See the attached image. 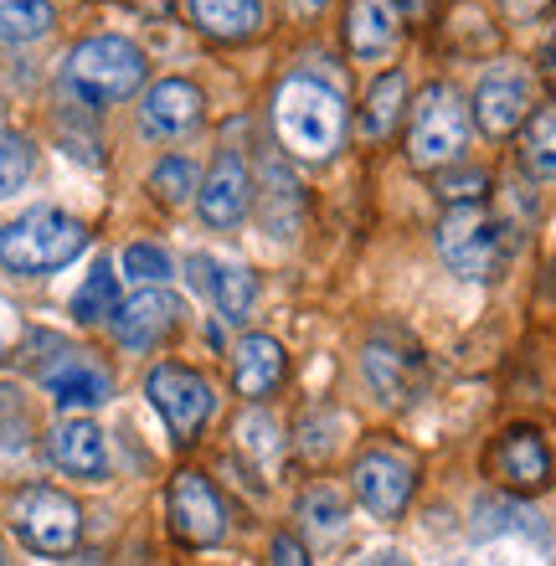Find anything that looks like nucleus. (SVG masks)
I'll return each instance as SVG.
<instances>
[{
    "mask_svg": "<svg viewBox=\"0 0 556 566\" xmlns=\"http://www.w3.org/2000/svg\"><path fill=\"white\" fill-rule=\"evenodd\" d=\"M273 129H279L289 155L331 160L346 139V104H340V93L315 83V77H289L273 93Z\"/></svg>",
    "mask_w": 556,
    "mask_h": 566,
    "instance_id": "f257e3e1",
    "label": "nucleus"
},
{
    "mask_svg": "<svg viewBox=\"0 0 556 566\" xmlns=\"http://www.w3.org/2000/svg\"><path fill=\"white\" fill-rule=\"evenodd\" d=\"M83 248H88L83 222L57 207H36V211H27V217H15L11 227H0V263L11 273L67 269Z\"/></svg>",
    "mask_w": 556,
    "mask_h": 566,
    "instance_id": "f03ea898",
    "label": "nucleus"
},
{
    "mask_svg": "<svg viewBox=\"0 0 556 566\" xmlns=\"http://www.w3.org/2000/svg\"><path fill=\"white\" fill-rule=\"evenodd\" d=\"M145 83V52L124 36H93L67 52V88L88 104H119Z\"/></svg>",
    "mask_w": 556,
    "mask_h": 566,
    "instance_id": "7ed1b4c3",
    "label": "nucleus"
},
{
    "mask_svg": "<svg viewBox=\"0 0 556 566\" xmlns=\"http://www.w3.org/2000/svg\"><path fill=\"white\" fill-rule=\"evenodd\" d=\"M469 145V108L459 88L449 83H428L412 104V129H407V155L418 170H438V165L459 160Z\"/></svg>",
    "mask_w": 556,
    "mask_h": 566,
    "instance_id": "20e7f679",
    "label": "nucleus"
},
{
    "mask_svg": "<svg viewBox=\"0 0 556 566\" xmlns=\"http://www.w3.org/2000/svg\"><path fill=\"white\" fill-rule=\"evenodd\" d=\"M438 253L459 279H495L500 258H505V238H500V222L480 201L469 207H453L443 222H438Z\"/></svg>",
    "mask_w": 556,
    "mask_h": 566,
    "instance_id": "39448f33",
    "label": "nucleus"
},
{
    "mask_svg": "<svg viewBox=\"0 0 556 566\" xmlns=\"http://www.w3.org/2000/svg\"><path fill=\"white\" fill-rule=\"evenodd\" d=\"M11 531L21 536V546H31V552L67 556L77 546V536H83V510H77L62 490L36 484V490H21L11 500Z\"/></svg>",
    "mask_w": 556,
    "mask_h": 566,
    "instance_id": "423d86ee",
    "label": "nucleus"
},
{
    "mask_svg": "<svg viewBox=\"0 0 556 566\" xmlns=\"http://www.w3.org/2000/svg\"><path fill=\"white\" fill-rule=\"evenodd\" d=\"M145 391H150V402L160 407V418L170 422L176 443H191L196 432L207 428L211 407H217L211 387L196 371H186V366H155L150 381H145Z\"/></svg>",
    "mask_w": 556,
    "mask_h": 566,
    "instance_id": "0eeeda50",
    "label": "nucleus"
},
{
    "mask_svg": "<svg viewBox=\"0 0 556 566\" xmlns=\"http://www.w3.org/2000/svg\"><path fill=\"white\" fill-rule=\"evenodd\" d=\"M350 479H356V494H361V505L371 510L376 521H397L407 510V500H412L418 469H412V459L397 453V448H371V453L356 459V474Z\"/></svg>",
    "mask_w": 556,
    "mask_h": 566,
    "instance_id": "6e6552de",
    "label": "nucleus"
},
{
    "mask_svg": "<svg viewBox=\"0 0 556 566\" xmlns=\"http://www.w3.org/2000/svg\"><path fill=\"white\" fill-rule=\"evenodd\" d=\"M531 98H536V83H531L526 67H515V62H500V67H490L480 83V93H474V119H480L484 135H515L521 124H526L531 114Z\"/></svg>",
    "mask_w": 556,
    "mask_h": 566,
    "instance_id": "1a4fd4ad",
    "label": "nucleus"
},
{
    "mask_svg": "<svg viewBox=\"0 0 556 566\" xmlns=\"http://www.w3.org/2000/svg\"><path fill=\"white\" fill-rule=\"evenodd\" d=\"M42 387L62 412H88V407H104L114 397V376L88 350H62L57 360L42 366Z\"/></svg>",
    "mask_w": 556,
    "mask_h": 566,
    "instance_id": "9d476101",
    "label": "nucleus"
},
{
    "mask_svg": "<svg viewBox=\"0 0 556 566\" xmlns=\"http://www.w3.org/2000/svg\"><path fill=\"white\" fill-rule=\"evenodd\" d=\"M170 521H176L181 541H191V546H217V541L227 536L222 500H217V490H211L196 469L170 479Z\"/></svg>",
    "mask_w": 556,
    "mask_h": 566,
    "instance_id": "9b49d317",
    "label": "nucleus"
},
{
    "mask_svg": "<svg viewBox=\"0 0 556 566\" xmlns=\"http://www.w3.org/2000/svg\"><path fill=\"white\" fill-rule=\"evenodd\" d=\"M248 191H253V180H248L242 155L222 149L217 165L207 170V180H201V191H196V207H201L207 227H238L242 211H248Z\"/></svg>",
    "mask_w": 556,
    "mask_h": 566,
    "instance_id": "f8f14e48",
    "label": "nucleus"
},
{
    "mask_svg": "<svg viewBox=\"0 0 556 566\" xmlns=\"http://www.w3.org/2000/svg\"><path fill=\"white\" fill-rule=\"evenodd\" d=\"M361 371L371 381V391L381 397L387 407H402L412 402V391L422 381V356L412 345H391V340H371L361 356Z\"/></svg>",
    "mask_w": 556,
    "mask_h": 566,
    "instance_id": "ddd939ff",
    "label": "nucleus"
},
{
    "mask_svg": "<svg viewBox=\"0 0 556 566\" xmlns=\"http://www.w3.org/2000/svg\"><path fill=\"white\" fill-rule=\"evenodd\" d=\"M181 319V298L166 294V289H145L114 314V335H119L124 350H150L155 340H166Z\"/></svg>",
    "mask_w": 556,
    "mask_h": 566,
    "instance_id": "4468645a",
    "label": "nucleus"
},
{
    "mask_svg": "<svg viewBox=\"0 0 556 566\" xmlns=\"http://www.w3.org/2000/svg\"><path fill=\"white\" fill-rule=\"evenodd\" d=\"M490 463H495V479L505 490H542V484H552V448L542 443V432L531 428L505 432Z\"/></svg>",
    "mask_w": 556,
    "mask_h": 566,
    "instance_id": "2eb2a0df",
    "label": "nucleus"
},
{
    "mask_svg": "<svg viewBox=\"0 0 556 566\" xmlns=\"http://www.w3.org/2000/svg\"><path fill=\"white\" fill-rule=\"evenodd\" d=\"M52 463L73 479H108V453H104V432L83 418H67L52 428V443H46Z\"/></svg>",
    "mask_w": 556,
    "mask_h": 566,
    "instance_id": "dca6fc26",
    "label": "nucleus"
},
{
    "mask_svg": "<svg viewBox=\"0 0 556 566\" xmlns=\"http://www.w3.org/2000/svg\"><path fill=\"white\" fill-rule=\"evenodd\" d=\"M397 27H402V11L397 0H350L346 11V42L356 57H387L397 46Z\"/></svg>",
    "mask_w": 556,
    "mask_h": 566,
    "instance_id": "f3484780",
    "label": "nucleus"
},
{
    "mask_svg": "<svg viewBox=\"0 0 556 566\" xmlns=\"http://www.w3.org/2000/svg\"><path fill=\"white\" fill-rule=\"evenodd\" d=\"M201 119V93L181 77H170V83H155L145 93V108H139V124H145V135H186L191 124Z\"/></svg>",
    "mask_w": 556,
    "mask_h": 566,
    "instance_id": "a211bd4d",
    "label": "nucleus"
},
{
    "mask_svg": "<svg viewBox=\"0 0 556 566\" xmlns=\"http://www.w3.org/2000/svg\"><path fill=\"white\" fill-rule=\"evenodd\" d=\"M284 345L273 340V335H248V340H238V350H232V381H238L242 397H269L279 381H284Z\"/></svg>",
    "mask_w": 556,
    "mask_h": 566,
    "instance_id": "6ab92c4d",
    "label": "nucleus"
},
{
    "mask_svg": "<svg viewBox=\"0 0 556 566\" xmlns=\"http://www.w3.org/2000/svg\"><path fill=\"white\" fill-rule=\"evenodd\" d=\"M196 273H201L207 294L217 298V310H222L227 319H242V314L253 310L258 283H253L248 269H238V263H217V258H191V279Z\"/></svg>",
    "mask_w": 556,
    "mask_h": 566,
    "instance_id": "aec40b11",
    "label": "nucleus"
},
{
    "mask_svg": "<svg viewBox=\"0 0 556 566\" xmlns=\"http://www.w3.org/2000/svg\"><path fill=\"white\" fill-rule=\"evenodd\" d=\"M191 6V21L207 36H222V42H242L263 27V6L258 0H186Z\"/></svg>",
    "mask_w": 556,
    "mask_h": 566,
    "instance_id": "412c9836",
    "label": "nucleus"
},
{
    "mask_svg": "<svg viewBox=\"0 0 556 566\" xmlns=\"http://www.w3.org/2000/svg\"><path fill=\"white\" fill-rule=\"evenodd\" d=\"M232 438H238V459H248L263 479L279 474V463H284V432H279V422H273L269 412H258V407L242 412Z\"/></svg>",
    "mask_w": 556,
    "mask_h": 566,
    "instance_id": "4be33fe9",
    "label": "nucleus"
},
{
    "mask_svg": "<svg viewBox=\"0 0 556 566\" xmlns=\"http://www.w3.org/2000/svg\"><path fill=\"white\" fill-rule=\"evenodd\" d=\"M474 536H480V541H490V536L546 541V525L536 521V510L515 505V500H480V505H474Z\"/></svg>",
    "mask_w": 556,
    "mask_h": 566,
    "instance_id": "5701e85b",
    "label": "nucleus"
},
{
    "mask_svg": "<svg viewBox=\"0 0 556 566\" xmlns=\"http://www.w3.org/2000/svg\"><path fill=\"white\" fill-rule=\"evenodd\" d=\"M108 314H119V273H114V263H93L88 283L73 294V319L77 325H98Z\"/></svg>",
    "mask_w": 556,
    "mask_h": 566,
    "instance_id": "b1692460",
    "label": "nucleus"
},
{
    "mask_svg": "<svg viewBox=\"0 0 556 566\" xmlns=\"http://www.w3.org/2000/svg\"><path fill=\"white\" fill-rule=\"evenodd\" d=\"M402 104H407V77L402 73L376 77L371 98H366V114H361L366 139H387L397 129V119H402Z\"/></svg>",
    "mask_w": 556,
    "mask_h": 566,
    "instance_id": "393cba45",
    "label": "nucleus"
},
{
    "mask_svg": "<svg viewBox=\"0 0 556 566\" xmlns=\"http://www.w3.org/2000/svg\"><path fill=\"white\" fill-rule=\"evenodd\" d=\"M521 165H526L536 180L556 176V104L536 108L526 119V139H521Z\"/></svg>",
    "mask_w": 556,
    "mask_h": 566,
    "instance_id": "a878e982",
    "label": "nucleus"
},
{
    "mask_svg": "<svg viewBox=\"0 0 556 566\" xmlns=\"http://www.w3.org/2000/svg\"><path fill=\"white\" fill-rule=\"evenodd\" d=\"M52 31V0H0V42H36Z\"/></svg>",
    "mask_w": 556,
    "mask_h": 566,
    "instance_id": "bb28decb",
    "label": "nucleus"
},
{
    "mask_svg": "<svg viewBox=\"0 0 556 566\" xmlns=\"http://www.w3.org/2000/svg\"><path fill=\"white\" fill-rule=\"evenodd\" d=\"M300 521L325 541L340 536V525H346V500H340L331 484H315V490L300 494Z\"/></svg>",
    "mask_w": 556,
    "mask_h": 566,
    "instance_id": "cd10ccee",
    "label": "nucleus"
},
{
    "mask_svg": "<svg viewBox=\"0 0 556 566\" xmlns=\"http://www.w3.org/2000/svg\"><path fill=\"white\" fill-rule=\"evenodd\" d=\"M27 443H31V407L15 381H0V448L15 453V448H27Z\"/></svg>",
    "mask_w": 556,
    "mask_h": 566,
    "instance_id": "c85d7f7f",
    "label": "nucleus"
},
{
    "mask_svg": "<svg viewBox=\"0 0 556 566\" xmlns=\"http://www.w3.org/2000/svg\"><path fill=\"white\" fill-rule=\"evenodd\" d=\"M31 170H36V149H31V139H21V135L0 139V201L21 191V186L31 180Z\"/></svg>",
    "mask_w": 556,
    "mask_h": 566,
    "instance_id": "c756f323",
    "label": "nucleus"
},
{
    "mask_svg": "<svg viewBox=\"0 0 556 566\" xmlns=\"http://www.w3.org/2000/svg\"><path fill=\"white\" fill-rule=\"evenodd\" d=\"M150 191L160 196V201H170V207H181L186 196L196 191V165L181 160V155L160 160V165H155V176H150Z\"/></svg>",
    "mask_w": 556,
    "mask_h": 566,
    "instance_id": "7c9ffc66",
    "label": "nucleus"
},
{
    "mask_svg": "<svg viewBox=\"0 0 556 566\" xmlns=\"http://www.w3.org/2000/svg\"><path fill=\"white\" fill-rule=\"evenodd\" d=\"M124 273L139 283H150V289H160V283L170 279V253L155 248V242H135V248L124 253Z\"/></svg>",
    "mask_w": 556,
    "mask_h": 566,
    "instance_id": "2f4dec72",
    "label": "nucleus"
},
{
    "mask_svg": "<svg viewBox=\"0 0 556 566\" xmlns=\"http://www.w3.org/2000/svg\"><path fill=\"white\" fill-rule=\"evenodd\" d=\"M484 186H490V180H484V170H464V176H443V180H438V191L449 196L453 207H469V201H480Z\"/></svg>",
    "mask_w": 556,
    "mask_h": 566,
    "instance_id": "473e14b6",
    "label": "nucleus"
},
{
    "mask_svg": "<svg viewBox=\"0 0 556 566\" xmlns=\"http://www.w3.org/2000/svg\"><path fill=\"white\" fill-rule=\"evenodd\" d=\"M273 566H310L304 541L300 536H279V541H273Z\"/></svg>",
    "mask_w": 556,
    "mask_h": 566,
    "instance_id": "72a5a7b5",
    "label": "nucleus"
},
{
    "mask_svg": "<svg viewBox=\"0 0 556 566\" xmlns=\"http://www.w3.org/2000/svg\"><path fill=\"white\" fill-rule=\"evenodd\" d=\"M366 566H412V562H407L402 552H376V556H371V562H366Z\"/></svg>",
    "mask_w": 556,
    "mask_h": 566,
    "instance_id": "f704fd0d",
    "label": "nucleus"
},
{
    "mask_svg": "<svg viewBox=\"0 0 556 566\" xmlns=\"http://www.w3.org/2000/svg\"><path fill=\"white\" fill-rule=\"evenodd\" d=\"M542 6H552V0H511V11H515V15H536Z\"/></svg>",
    "mask_w": 556,
    "mask_h": 566,
    "instance_id": "c9c22d12",
    "label": "nucleus"
},
{
    "mask_svg": "<svg viewBox=\"0 0 556 566\" xmlns=\"http://www.w3.org/2000/svg\"><path fill=\"white\" fill-rule=\"evenodd\" d=\"M294 6H300V11H304V15H315V11H319V6H325V0H294Z\"/></svg>",
    "mask_w": 556,
    "mask_h": 566,
    "instance_id": "e433bc0d",
    "label": "nucleus"
},
{
    "mask_svg": "<svg viewBox=\"0 0 556 566\" xmlns=\"http://www.w3.org/2000/svg\"><path fill=\"white\" fill-rule=\"evenodd\" d=\"M397 6H402V11H422V6H428V0H397Z\"/></svg>",
    "mask_w": 556,
    "mask_h": 566,
    "instance_id": "4c0bfd02",
    "label": "nucleus"
},
{
    "mask_svg": "<svg viewBox=\"0 0 556 566\" xmlns=\"http://www.w3.org/2000/svg\"><path fill=\"white\" fill-rule=\"evenodd\" d=\"M0 566H6V552H0Z\"/></svg>",
    "mask_w": 556,
    "mask_h": 566,
    "instance_id": "58836bf2",
    "label": "nucleus"
}]
</instances>
